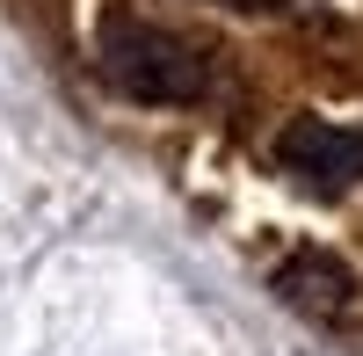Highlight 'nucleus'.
<instances>
[{
	"instance_id": "obj_2",
	"label": "nucleus",
	"mask_w": 363,
	"mask_h": 356,
	"mask_svg": "<svg viewBox=\"0 0 363 356\" xmlns=\"http://www.w3.org/2000/svg\"><path fill=\"white\" fill-rule=\"evenodd\" d=\"M277 167L298 174L306 189L335 196V189H349L363 174V131H342V124H327V116H291L277 131Z\"/></svg>"
},
{
	"instance_id": "obj_1",
	"label": "nucleus",
	"mask_w": 363,
	"mask_h": 356,
	"mask_svg": "<svg viewBox=\"0 0 363 356\" xmlns=\"http://www.w3.org/2000/svg\"><path fill=\"white\" fill-rule=\"evenodd\" d=\"M102 80L116 87L124 102H145V109H174V102H196L211 87V58L174 37L160 22H138V15H109L102 22Z\"/></svg>"
},
{
	"instance_id": "obj_3",
	"label": "nucleus",
	"mask_w": 363,
	"mask_h": 356,
	"mask_svg": "<svg viewBox=\"0 0 363 356\" xmlns=\"http://www.w3.org/2000/svg\"><path fill=\"white\" fill-rule=\"evenodd\" d=\"M277 291H284L298 313H342L349 291H356V277L342 269L335 255H313V247H306V255H291L284 269H277Z\"/></svg>"
}]
</instances>
